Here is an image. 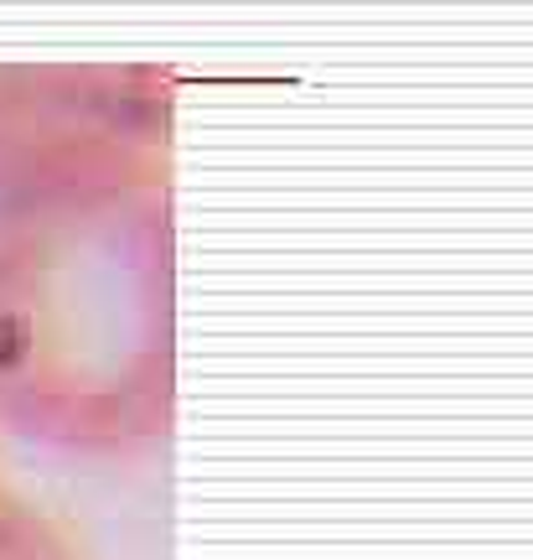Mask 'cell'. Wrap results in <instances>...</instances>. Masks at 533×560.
<instances>
[{
	"label": "cell",
	"instance_id": "1",
	"mask_svg": "<svg viewBox=\"0 0 533 560\" xmlns=\"http://www.w3.org/2000/svg\"><path fill=\"white\" fill-rule=\"evenodd\" d=\"M177 79L125 68H0V208L166 187Z\"/></svg>",
	"mask_w": 533,
	"mask_h": 560
}]
</instances>
